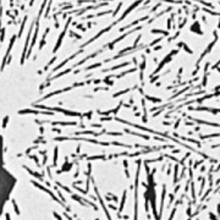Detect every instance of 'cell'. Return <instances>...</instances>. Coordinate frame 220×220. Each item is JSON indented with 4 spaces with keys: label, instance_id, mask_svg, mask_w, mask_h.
I'll use <instances>...</instances> for the list:
<instances>
[{
    "label": "cell",
    "instance_id": "cell-1",
    "mask_svg": "<svg viewBox=\"0 0 220 220\" xmlns=\"http://www.w3.org/2000/svg\"><path fill=\"white\" fill-rule=\"evenodd\" d=\"M15 182H16L15 176L9 170H6L3 163L0 161V215H1L5 204L13 189Z\"/></svg>",
    "mask_w": 220,
    "mask_h": 220
}]
</instances>
